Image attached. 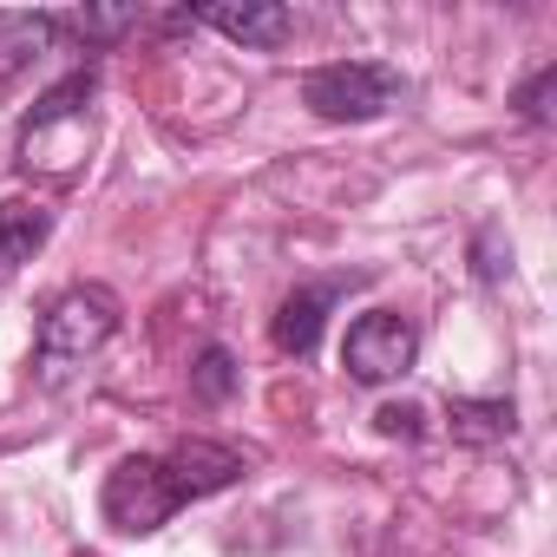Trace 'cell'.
<instances>
[{"label":"cell","mask_w":557,"mask_h":557,"mask_svg":"<svg viewBox=\"0 0 557 557\" xmlns=\"http://www.w3.org/2000/svg\"><path fill=\"white\" fill-rule=\"evenodd\" d=\"M190 21H203V27H216L223 40L256 47V53H275V47L289 40V27H296V14H289V8H275V0H243V8H203V14H190Z\"/></svg>","instance_id":"cell-6"},{"label":"cell","mask_w":557,"mask_h":557,"mask_svg":"<svg viewBox=\"0 0 557 557\" xmlns=\"http://www.w3.org/2000/svg\"><path fill=\"white\" fill-rule=\"evenodd\" d=\"M446 426L466 446H492L518 426V413H511V400H446Z\"/></svg>","instance_id":"cell-9"},{"label":"cell","mask_w":557,"mask_h":557,"mask_svg":"<svg viewBox=\"0 0 557 557\" xmlns=\"http://www.w3.org/2000/svg\"><path fill=\"white\" fill-rule=\"evenodd\" d=\"M413 355H420V335H413V322L394 315V309L361 315V322L348 329V342H342V368H348L361 387H387V381H400V374L413 368Z\"/></svg>","instance_id":"cell-4"},{"label":"cell","mask_w":557,"mask_h":557,"mask_svg":"<svg viewBox=\"0 0 557 557\" xmlns=\"http://www.w3.org/2000/svg\"><path fill=\"white\" fill-rule=\"evenodd\" d=\"M400 99V73L381 60H335L302 79V106L329 125H368Z\"/></svg>","instance_id":"cell-2"},{"label":"cell","mask_w":557,"mask_h":557,"mask_svg":"<svg viewBox=\"0 0 557 557\" xmlns=\"http://www.w3.org/2000/svg\"><path fill=\"white\" fill-rule=\"evenodd\" d=\"M164 466H171V479H177L184 498H210V492H223V485L243 479V453L216 446V440H184V446L164 453Z\"/></svg>","instance_id":"cell-5"},{"label":"cell","mask_w":557,"mask_h":557,"mask_svg":"<svg viewBox=\"0 0 557 557\" xmlns=\"http://www.w3.org/2000/svg\"><path fill=\"white\" fill-rule=\"evenodd\" d=\"M119 335V296L99 283L66 289L47 315H40V342H34V374L40 387H66L79 368H92L106 355V342Z\"/></svg>","instance_id":"cell-1"},{"label":"cell","mask_w":557,"mask_h":557,"mask_svg":"<svg viewBox=\"0 0 557 557\" xmlns=\"http://www.w3.org/2000/svg\"><path fill=\"white\" fill-rule=\"evenodd\" d=\"M53 34H60V27H53V14H0V73L27 66Z\"/></svg>","instance_id":"cell-10"},{"label":"cell","mask_w":557,"mask_h":557,"mask_svg":"<svg viewBox=\"0 0 557 557\" xmlns=\"http://www.w3.org/2000/svg\"><path fill=\"white\" fill-rule=\"evenodd\" d=\"M236 381H243V374H236L230 348H216V342H210V348L197 355V368H190V394H197L203 407H223V400L236 394Z\"/></svg>","instance_id":"cell-11"},{"label":"cell","mask_w":557,"mask_h":557,"mask_svg":"<svg viewBox=\"0 0 557 557\" xmlns=\"http://www.w3.org/2000/svg\"><path fill=\"white\" fill-rule=\"evenodd\" d=\"M335 296H342V283H309V289H296L283 309H275V322H269L275 348L296 355V361H309V355H315V342H322V322H329Z\"/></svg>","instance_id":"cell-7"},{"label":"cell","mask_w":557,"mask_h":557,"mask_svg":"<svg viewBox=\"0 0 557 557\" xmlns=\"http://www.w3.org/2000/svg\"><path fill=\"white\" fill-rule=\"evenodd\" d=\"M177 505H190V498L177 492V479H171L164 453L119 459V472H112V479H106V492H99L106 524H112V531H125V537H151Z\"/></svg>","instance_id":"cell-3"},{"label":"cell","mask_w":557,"mask_h":557,"mask_svg":"<svg viewBox=\"0 0 557 557\" xmlns=\"http://www.w3.org/2000/svg\"><path fill=\"white\" fill-rule=\"evenodd\" d=\"M374 426H381L387 440H413V433H420V407H381Z\"/></svg>","instance_id":"cell-13"},{"label":"cell","mask_w":557,"mask_h":557,"mask_svg":"<svg viewBox=\"0 0 557 557\" xmlns=\"http://www.w3.org/2000/svg\"><path fill=\"white\" fill-rule=\"evenodd\" d=\"M47 230H53V216L40 203H0V289H8L14 275L40 256Z\"/></svg>","instance_id":"cell-8"},{"label":"cell","mask_w":557,"mask_h":557,"mask_svg":"<svg viewBox=\"0 0 557 557\" xmlns=\"http://www.w3.org/2000/svg\"><path fill=\"white\" fill-rule=\"evenodd\" d=\"M550 86H557V66H537L524 86H518V112L531 125H550Z\"/></svg>","instance_id":"cell-12"}]
</instances>
